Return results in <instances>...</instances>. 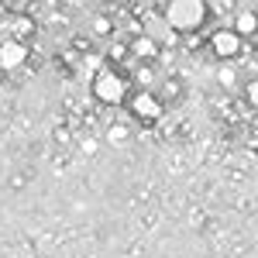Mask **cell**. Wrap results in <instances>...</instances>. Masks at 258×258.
Returning <instances> with one entry per match:
<instances>
[{
	"instance_id": "1",
	"label": "cell",
	"mask_w": 258,
	"mask_h": 258,
	"mask_svg": "<svg viewBox=\"0 0 258 258\" xmlns=\"http://www.w3.org/2000/svg\"><path fill=\"white\" fill-rule=\"evenodd\" d=\"M238 24H241V31H255L258 18H255V14H248V11H241V14H238Z\"/></svg>"
}]
</instances>
